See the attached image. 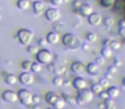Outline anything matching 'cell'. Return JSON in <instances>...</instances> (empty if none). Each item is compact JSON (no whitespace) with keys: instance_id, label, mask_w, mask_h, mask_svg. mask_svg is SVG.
<instances>
[{"instance_id":"obj_29","label":"cell","mask_w":125,"mask_h":109,"mask_svg":"<svg viewBox=\"0 0 125 109\" xmlns=\"http://www.w3.org/2000/svg\"><path fill=\"white\" fill-rule=\"evenodd\" d=\"M103 22H104V25L106 27H111V26H113V25H114L115 21L112 17L108 16V17H105L103 20Z\"/></svg>"},{"instance_id":"obj_43","label":"cell","mask_w":125,"mask_h":109,"mask_svg":"<svg viewBox=\"0 0 125 109\" xmlns=\"http://www.w3.org/2000/svg\"><path fill=\"white\" fill-rule=\"evenodd\" d=\"M118 33H119L120 36H122L123 38H125V27H119Z\"/></svg>"},{"instance_id":"obj_37","label":"cell","mask_w":125,"mask_h":109,"mask_svg":"<svg viewBox=\"0 0 125 109\" xmlns=\"http://www.w3.org/2000/svg\"><path fill=\"white\" fill-rule=\"evenodd\" d=\"M95 62L97 63V64L99 65V67H100V66H103V65L104 64V57H103L102 56H99V57L96 58Z\"/></svg>"},{"instance_id":"obj_47","label":"cell","mask_w":125,"mask_h":109,"mask_svg":"<svg viewBox=\"0 0 125 109\" xmlns=\"http://www.w3.org/2000/svg\"><path fill=\"white\" fill-rule=\"evenodd\" d=\"M118 25H119V27H125V20H121V21H119Z\"/></svg>"},{"instance_id":"obj_16","label":"cell","mask_w":125,"mask_h":109,"mask_svg":"<svg viewBox=\"0 0 125 109\" xmlns=\"http://www.w3.org/2000/svg\"><path fill=\"white\" fill-rule=\"evenodd\" d=\"M80 12L82 16H88L93 13V7L89 4H82V5L80 7Z\"/></svg>"},{"instance_id":"obj_33","label":"cell","mask_w":125,"mask_h":109,"mask_svg":"<svg viewBox=\"0 0 125 109\" xmlns=\"http://www.w3.org/2000/svg\"><path fill=\"white\" fill-rule=\"evenodd\" d=\"M28 50V53L32 54V55H36L39 51L38 48H37V46H35V45H28V50Z\"/></svg>"},{"instance_id":"obj_5","label":"cell","mask_w":125,"mask_h":109,"mask_svg":"<svg viewBox=\"0 0 125 109\" xmlns=\"http://www.w3.org/2000/svg\"><path fill=\"white\" fill-rule=\"evenodd\" d=\"M18 99L24 105H30L33 103V94L27 90H21L17 93Z\"/></svg>"},{"instance_id":"obj_4","label":"cell","mask_w":125,"mask_h":109,"mask_svg":"<svg viewBox=\"0 0 125 109\" xmlns=\"http://www.w3.org/2000/svg\"><path fill=\"white\" fill-rule=\"evenodd\" d=\"M36 60L38 62H40L41 65L49 64L52 61L53 57H52V54L48 50H40L36 54Z\"/></svg>"},{"instance_id":"obj_49","label":"cell","mask_w":125,"mask_h":109,"mask_svg":"<svg viewBox=\"0 0 125 109\" xmlns=\"http://www.w3.org/2000/svg\"><path fill=\"white\" fill-rule=\"evenodd\" d=\"M122 83H123V86L125 87V78L123 79V82H122Z\"/></svg>"},{"instance_id":"obj_19","label":"cell","mask_w":125,"mask_h":109,"mask_svg":"<svg viewBox=\"0 0 125 109\" xmlns=\"http://www.w3.org/2000/svg\"><path fill=\"white\" fill-rule=\"evenodd\" d=\"M62 95V99L64 100V101L69 103L70 105H75V104H77L76 98H75V97H73L70 95H68V94H65V93H63Z\"/></svg>"},{"instance_id":"obj_38","label":"cell","mask_w":125,"mask_h":109,"mask_svg":"<svg viewBox=\"0 0 125 109\" xmlns=\"http://www.w3.org/2000/svg\"><path fill=\"white\" fill-rule=\"evenodd\" d=\"M72 5L73 7L77 8V9H80V7L82 5V2L81 0H75L73 3H72Z\"/></svg>"},{"instance_id":"obj_44","label":"cell","mask_w":125,"mask_h":109,"mask_svg":"<svg viewBox=\"0 0 125 109\" xmlns=\"http://www.w3.org/2000/svg\"><path fill=\"white\" fill-rule=\"evenodd\" d=\"M121 64H122L121 60H120L119 58H117V57L114 58V66H116V67H119Z\"/></svg>"},{"instance_id":"obj_24","label":"cell","mask_w":125,"mask_h":109,"mask_svg":"<svg viewBox=\"0 0 125 109\" xmlns=\"http://www.w3.org/2000/svg\"><path fill=\"white\" fill-rule=\"evenodd\" d=\"M115 3H116V0H101L100 1L101 5L104 8H107V9L113 7Z\"/></svg>"},{"instance_id":"obj_26","label":"cell","mask_w":125,"mask_h":109,"mask_svg":"<svg viewBox=\"0 0 125 109\" xmlns=\"http://www.w3.org/2000/svg\"><path fill=\"white\" fill-rule=\"evenodd\" d=\"M5 82L10 85H13L17 82V78L15 75L13 74H8L5 77Z\"/></svg>"},{"instance_id":"obj_17","label":"cell","mask_w":125,"mask_h":109,"mask_svg":"<svg viewBox=\"0 0 125 109\" xmlns=\"http://www.w3.org/2000/svg\"><path fill=\"white\" fill-rule=\"evenodd\" d=\"M106 91H107V93H108V95H109L110 98H112V99L116 98V97L119 95V93H120L118 88H117V87H116V86L110 87V88L108 89Z\"/></svg>"},{"instance_id":"obj_52","label":"cell","mask_w":125,"mask_h":109,"mask_svg":"<svg viewBox=\"0 0 125 109\" xmlns=\"http://www.w3.org/2000/svg\"><path fill=\"white\" fill-rule=\"evenodd\" d=\"M70 0H63V2H65V3H67V2H69Z\"/></svg>"},{"instance_id":"obj_20","label":"cell","mask_w":125,"mask_h":109,"mask_svg":"<svg viewBox=\"0 0 125 109\" xmlns=\"http://www.w3.org/2000/svg\"><path fill=\"white\" fill-rule=\"evenodd\" d=\"M65 106V101L64 100L62 99V97H59L53 104H52V107L55 109H62Z\"/></svg>"},{"instance_id":"obj_51","label":"cell","mask_w":125,"mask_h":109,"mask_svg":"<svg viewBox=\"0 0 125 109\" xmlns=\"http://www.w3.org/2000/svg\"><path fill=\"white\" fill-rule=\"evenodd\" d=\"M46 109H55V108H54V107H48V108H46Z\"/></svg>"},{"instance_id":"obj_45","label":"cell","mask_w":125,"mask_h":109,"mask_svg":"<svg viewBox=\"0 0 125 109\" xmlns=\"http://www.w3.org/2000/svg\"><path fill=\"white\" fill-rule=\"evenodd\" d=\"M111 39H105L104 42H103V44H104V47H110V44H111Z\"/></svg>"},{"instance_id":"obj_54","label":"cell","mask_w":125,"mask_h":109,"mask_svg":"<svg viewBox=\"0 0 125 109\" xmlns=\"http://www.w3.org/2000/svg\"></svg>"},{"instance_id":"obj_53","label":"cell","mask_w":125,"mask_h":109,"mask_svg":"<svg viewBox=\"0 0 125 109\" xmlns=\"http://www.w3.org/2000/svg\"><path fill=\"white\" fill-rule=\"evenodd\" d=\"M1 18H2V16H1V14H0V20H1Z\"/></svg>"},{"instance_id":"obj_2","label":"cell","mask_w":125,"mask_h":109,"mask_svg":"<svg viewBox=\"0 0 125 109\" xmlns=\"http://www.w3.org/2000/svg\"><path fill=\"white\" fill-rule=\"evenodd\" d=\"M93 95H94V93L91 91V90L86 88L82 89V90H79L77 92L76 97H75L77 104L84 105V104L91 101L93 100Z\"/></svg>"},{"instance_id":"obj_48","label":"cell","mask_w":125,"mask_h":109,"mask_svg":"<svg viewBox=\"0 0 125 109\" xmlns=\"http://www.w3.org/2000/svg\"><path fill=\"white\" fill-rule=\"evenodd\" d=\"M89 47L90 46H89L88 43H82V48L84 50H87L89 49Z\"/></svg>"},{"instance_id":"obj_3","label":"cell","mask_w":125,"mask_h":109,"mask_svg":"<svg viewBox=\"0 0 125 109\" xmlns=\"http://www.w3.org/2000/svg\"><path fill=\"white\" fill-rule=\"evenodd\" d=\"M17 38L22 45L28 46L33 39V33L28 29H21L17 33Z\"/></svg>"},{"instance_id":"obj_32","label":"cell","mask_w":125,"mask_h":109,"mask_svg":"<svg viewBox=\"0 0 125 109\" xmlns=\"http://www.w3.org/2000/svg\"><path fill=\"white\" fill-rule=\"evenodd\" d=\"M87 40L89 42H95L97 40V35L95 34L94 33H88L87 34Z\"/></svg>"},{"instance_id":"obj_13","label":"cell","mask_w":125,"mask_h":109,"mask_svg":"<svg viewBox=\"0 0 125 109\" xmlns=\"http://www.w3.org/2000/svg\"><path fill=\"white\" fill-rule=\"evenodd\" d=\"M87 72L91 75H97L99 73V66L96 62H90L87 64Z\"/></svg>"},{"instance_id":"obj_35","label":"cell","mask_w":125,"mask_h":109,"mask_svg":"<svg viewBox=\"0 0 125 109\" xmlns=\"http://www.w3.org/2000/svg\"><path fill=\"white\" fill-rule=\"evenodd\" d=\"M99 84L101 85V86L103 87V88H105V87H108L109 86V79L108 78H106L105 77H104V78H101L100 79H99Z\"/></svg>"},{"instance_id":"obj_7","label":"cell","mask_w":125,"mask_h":109,"mask_svg":"<svg viewBox=\"0 0 125 109\" xmlns=\"http://www.w3.org/2000/svg\"><path fill=\"white\" fill-rule=\"evenodd\" d=\"M19 80L22 84L30 85L33 82L34 78H33V75L32 74V73H28V72H24V73L20 74Z\"/></svg>"},{"instance_id":"obj_10","label":"cell","mask_w":125,"mask_h":109,"mask_svg":"<svg viewBox=\"0 0 125 109\" xmlns=\"http://www.w3.org/2000/svg\"><path fill=\"white\" fill-rule=\"evenodd\" d=\"M71 71L75 74H82L85 72V66L80 61H75L71 65Z\"/></svg>"},{"instance_id":"obj_21","label":"cell","mask_w":125,"mask_h":109,"mask_svg":"<svg viewBox=\"0 0 125 109\" xmlns=\"http://www.w3.org/2000/svg\"><path fill=\"white\" fill-rule=\"evenodd\" d=\"M104 109H116V104H115L114 101L112 100V98H107L106 100H104Z\"/></svg>"},{"instance_id":"obj_31","label":"cell","mask_w":125,"mask_h":109,"mask_svg":"<svg viewBox=\"0 0 125 109\" xmlns=\"http://www.w3.org/2000/svg\"><path fill=\"white\" fill-rule=\"evenodd\" d=\"M21 67H22V69L25 70V72H28L31 70V67H32V62L29 61H25L22 62L21 64Z\"/></svg>"},{"instance_id":"obj_25","label":"cell","mask_w":125,"mask_h":109,"mask_svg":"<svg viewBox=\"0 0 125 109\" xmlns=\"http://www.w3.org/2000/svg\"><path fill=\"white\" fill-rule=\"evenodd\" d=\"M103 87L99 84V83H95L91 86V91L94 94H99L103 90Z\"/></svg>"},{"instance_id":"obj_27","label":"cell","mask_w":125,"mask_h":109,"mask_svg":"<svg viewBox=\"0 0 125 109\" xmlns=\"http://www.w3.org/2000/svg\"><path fill=\"white\" fill-rule=\"evenodd\" d=\"M53 28L55 30L56 33H62V32L64 31L65 29V25L62 22H57L54 24L53 26Z\"/></svg>"},{"instance_id":"obj_41","label":"cell","mask_w":125,"mask_h":109,"mask_svg":"<svg viewBox=\"0 0 125 109\" xmlns=\"http://www.w3.org/2000/svg\"><path fill=\"white\" fill-rule=\"evenodd\" d=\"M51 2H52V4L56 6H58V5H61V4L63 3V0H51Z\"/></svg>"},{"instance_id":"obj_39","label":"cell","mask_w":125,"mask_h":109,"mask_svg":"<svg viewBox=\"0 0 125 109\" xmlns=\"http://www.w3.org/2000/svg\"><path fill=\"white\" fill-rule=\"evenodd\" d=\"M47 43H48V42H47V40L45 39V38H40L38 41V43L40 47H45L47 44Z\"/></svg>"},{"instance_id":"obj_40","label":"cell","mask_w":125,"mask_h":109,"mask_svg":"<svg viewBox=\"0 0 125 109\" xmlns=\"http://www.w3.org/2000/svg\"><path fill=\"white\" fill-rule=\"evenodd\" d=\"M107 72H109V73L114 74V73L116 72V67L114 66V65H113V66H110L109 67H108V69H107Z\"/></svg>"},{"instance_id":"obj_6","label":"cell","mask_w":125,"mask_h":109,"mask_svg":"<svg viewBox=\"0 0 125 109\" xmlns=\"http://www.w3.org/2000/svg\"><path fill=\"white\" fill-rule=\"evenodd\" d=\"M45 16L49 21H57L60 17V11L57 9H48L45 13Z\"/></svg>"},{"instance_id":"obj_50","label":"cell","mask_w":125,"mask_h":109,"mask_svg":"<svg viewBox=\"0 0 125 109\" xmlns=\"http://www.w3.org/2000/svg\"><path fill=\"white\" fill-rule=\"evenodd\" d=\"M34 109H40V107H38V106H35L34 107H33Z\"/></svg>"},{"instance_id":"obj_15","label":"cell","mask_w":125,"mask_h":109,"mask_svg":"<svg viewBox=\"0 0 125 109\" xmlns=\"http://www.w3.org/2000/svg\"><path fill=\"white\" fill-rule=\"evenodd\" d=\"M59 95H57L56 92H53V91H51V92H48V93L45 95V101L47 102L48 104H51V105H52V104L54 103V102L56 101L57 100V99L59 98Z\"/></svg>"},{"instance_id":"obj_9","label":"cell","mask_w":125,"mask_h":109,"mask_svg":"<svg viewBox=\"0 0 125 109\" xmlns=\"http://www.w3.org/2000/svg\"><path fill=\"white\" fill-rule=\"evenodd\" d=\"M48 68L50 71L57 75H61L65 72V67H63V65H60L57 62H52L48 66Z\"/></svg>"},{"instance_id":"obj_8","label":"cell","mask_w":125,"mask_h":109,"mask_svg":"<svg viewBox=\"0 0 125 109\" xmlns=\"http://www.w3.org/2000/svg\"><path fill=\"white\" fill-rule=\"evenodd\" d=\"M2 97L5 101L10 102V103H13L16 102L18 100V95L16 92L12 91V90H6L3 93Z\"/></svg>"},{"instance_id":"obj_36","label":"cell","mask_w":125,"mask_h":109,"mask_svg":"<svg viewBox=\"0 0 125 109\" xmlns=\"http://www.w3.org/2000/svg\"><path fill=\"white\" fill-rule=\"evenodd\" d=\"M99 96V98L102 99V100H106L107 98H109V95H108L107 91H104V90H102L99 94H98Z\"/></svg>"},{"instance_id":"obj_14","label":"cell","mask_w":125,"mask_h":109,"mask_svg":"<svg viewBox=\"0 0 125 109\" xmlns=\"http://www.w3.org/2000/svg\"><path fill=\"white\" fill-rule=\"evenodd\" d=\"M46 40L51 44H56L59 41V34L56 32H50L46 36Z\"/></svg>"},{"instance_id":"obj_11","label":"cell","mask_w":125,"mask_h":109,"mask_svg":"<svg viewBox=\"0 0 125 109\" xmlns=\"http://www.w3.org/2000/svg\"><path fill=\"white\" fill-rule=\"evenodd\" d=\"M102 21V17L98 13H92L88 16V22L92 26H99Z\"/></svg>"},{"instance_id":"obj_34","label":"cell","mask_w":125,"mask_h":109,"mask_svg":"<svg viewBox=\"0 0 125 109\" xmlns=\"http://www.w3.org/2000/svg\"><path fill=\"white\" fill-rule=\"evenodd\" d=\"M121 47V44H120L119 42L117 41H115V40H111V44H110V48L113 50H117L118 49Z\"/></svg>"},{"instance_id":"obj_23","label":"cell","mask_w":125,"mask_h":109,"mask_svg":"<svg viewBox=\"0 0 125 109\" xmlns=\"http://www.w3.org/2000/svg\"><path fill=\"white\" fill-rule=\"evenodd\" d=\"M101 55L104 58H109L112 55V50L110 47H104L101 50Z\"/></svg>"},{"instance_id":"obj_46","label":"cell","mask_w":125,"mask_h":109,"mask_svg":"<svg viewBox=\"0 0 125 109\" xmlns=\"http://www.w3.org/2000/svg\"><path fill=\"white\" fill-rule=\"evenodd\" d=\"M112 76H113L112 73H109V72H106V73H104V77H105L106 78H108L109 80L111 79V78H112Z\"/></svg>"},{"instance_id":"obj_30","label":"cell","mask_w":125,"mask_h":109,"mask_svg":"<svg viewBox=\"0 0 125 109\" xmlns=\"http://www.w3.org/2000/svg\"><path fill=\"white\" fill-rule=\"evenodd\" d=\"M42 69V66L40 62H33L32 63V67H31V70L33 73H39L40 72Z\"/></svg>"},{"instance_id":"obj_28","label":"cell","mask_w":125,"mask_h":109,"mask_svg":"<svg viewBox=\"0 0 125 109\" xmlns=\"http://www.w3.org/2000/svg\"><path fill=\"white\" fill-rule=\"evenodd\" d=\"M63 79H62V77L60 76H56L53 78V79H52V84H53L55 86L57 87H60L62 86V84H63Z\"/></svg>"},{"instance_id":"obj_12","label":"cell","mask_w":125,"mask_h":109,"mask_svg":"<svg viewBox=\"0 0 125 109\" xmlns=\"http://www.w3.org/2000/svg\"><path fill=\"white\" fill-rule=\"evenodd\" d=\"M73 86L77 90H82L87 87V82L83 78L81 77H77L73 80Z\"/></svg>"},{"instance_id":"obj_1","label":"cell","mask_w":125,"mask_h":109,"mask_svg":"<svg viewBox=\"0 0 125 109\" xmlns=\"http://www.w3.org/2000/svg\"><path fill=\"white\" fill-rule=\"evenodd\" d=\"M62 41L65 46L70 49H73V50H77V49L81 48L82 44L81 40L72 33H66L63 35Z\"/></svg>"},{"instance_id":"obj_18","label":"cell","mask_w":125,"mask_h":109,"mask_svg":"<svg viewBox=\"0 0 125 109\" xmlns=\"http://www.w3.org/2000/svg\"><path fill=\"white\" fill-rule=\"evenodd\" d=\"M44 7H45V4H44L42 1H40V0H37L36 2H34L33 4V11H34L36 14H39V13L42 12L44 9Z\"/></svg>"},{"instance_id":"obj_22","label":"cell","mask_w":125,"mask_h":109,"mask_svg":"<svg viewBox=\"0 0 125 109\" xmlns=\"http://www.w3.org/2000/svg\"><path fill=\"white\" fill-rule=\"evenodd\" d=\"M16 4H17V7L20 9L24 10V9H27L29 7V1L28 0H18Z\"/></svg>"},{"instance_id":"obj_42","label":"cell","mask_w":125,"mask_h":109,"mask_svg":"<svg viewBox=\"0 0 125 109\" xmlns=\"http://www.w3.org/2000/svg\"><path fill=\"white\" fill-rule=\"evenodd\" d=\"M40 101V97L37 95H33V103L38 104Z\"/></svg>"}]
</instances>
